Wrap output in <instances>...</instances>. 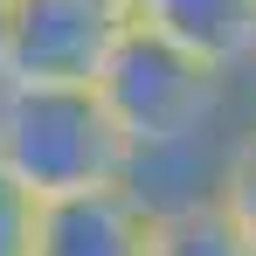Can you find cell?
I'll return each instance as SVG.
<instances>
[{
    "instance_id": "3957f363",
    "label": "cell",
    "mask_w": 256,
    "mask_h": 256,
    "mask_svg": "<svg viewBox=\"0 0 256 256\" xmlns=\"http://www.w3.org/2000/svg\"><path fill=\"white\" fill-rule=\"evenodd\" d=\"M118 35H125L118 0H14L0 84H97Z\"/></svg>"
},
{
    "instance_id": "6da1fadb",
    "label": "cell",
    "mask_w": 256,
    "mask_h": 256,
    "mask_svg": "<svg viewBox=\"0 0 256 256\" xmlns=\"http://www.w3.org/2000/svg\"><path fill=\"white\" fill-rule=\"evenodd\" d=\"M0 173L35 201L104 194L132 180V138L90 84H0Z\"/></svg>"
},
{
    "instance_id": "30bf717a",
    "label": "cell",
    "mask_w": 256,
    "mask_h": 256,
    "mask_svg": "<svg viewBox=\"0 0 256 256\" xmlns=\"http://www.w3.org/2000/svg\"><path fill=\"white\" fill-rule=\"evenodd\" d=\"M7 7L14 0H0V70H7Z\"/></svg>"
},
{
    "instance_id": "277c9868",
    "label": "cell",
    "mask_w": 256,
    "mask_h": 256,
    "mask_svg": "<svg viewBox=\"0 0 256 256\" xmlns=\"http://www.w3.org/2000/svg\"><path fill=\"white\" fill-rule=\"evenodd\" d=\"M125 21L222 76H242L256 56V0H125Z\"/></svg>"
},
{
    "instance_id": "8992f818",
    "label": "cell",
    "mask_w": 256,
    "mask_h": 256,
    "mask_svg": "<svg viewBox=\"0 0 256 256\" xmlns=\"http://www.w3.org/2000/svg\"><path fill=\"white\" fill-rule=\"evenodd\" d=\"M146 256H256L242 242V228L228 214L201 201V208H173V214H152V242Z\"/></svg>"
},
{
    "instance_id": "8fae6325",
    "label": "cell",
    "mask_w": 256,
    "mask_h": 256,
    "mask_svg": "<svg viewBox=\"0 0 256 256\" xmlns=\"http://www.w3.org/2000/svg\"><path fill=\"white\" fill-rule=\"evenodd\" d=\"M118 7H125V0H118Z\"/></svg>"
},
{
    "instance_id": "5b68a950",
    "label": "cell",
    "mask_w": 256,
    "mask_h": 256,
    "mask_svg": "<svg viewBox=\"0 0 256 256\" xmlns=\"http://www.w3.org/2000/svg\"><path fill=\"white\" fill-rule=\"evenodd\" d=\"M146 242H152V214L132 187L42 201L35 214V256H146Z\"/></svg>"
},
{
    "instance_id": "ba28073f",
    "label": "cell",
    "mask_w": 256,
    "mask_h": 256,
    "mask_svg": "<svg viewBox=\"0 0 256 256\" xmlns=\"http://www.w3.org/2000/svg\"><path fill=\"white\" fill-rule=\"evenodd\" d=\"M35 214L42 201L14 173H0V256H35Z\"/></svg>"
},
{
    "instance_id": "52a82bcc",
    "label": "cell",
    "mask_w": 256,
    "mask_h": 256,
    "mask_svg": "<svg viewBox=\"0 0 256 256\" xmlns=\"http://www.w3.org/2000/svg\"><path fill=\"white\" fill-rule=\"evenodd\" d=\"M214 208L242 228V242L256 250V125H236L222 173H214Z\"/></svg>"
},
{
    "instance_id": "9c48e42d",
    "label": "cell",
    "mask_w": 256,
    "mask_h": 256,
    "mask_svg": "<svg viewBox=\"0 0 256 256\" xmlns=\"http://www.w3.org/2000/svg\"><path fill=\"white\" fill-rule=\"evenodd\" d=\"M236 111H242V125H256V56H250V70L236 76Z\"/></svg>"
},
{
    "instance_id": "7a4b0ae2",
    "label": "cell",
    "mask_w": 256,
    "mask_h": 256,
    "mask_svg": "<svg viewBox=\"0 0 256 256\" xmlns=\"http://www.w3.org/2000/svg\"><path fill=\"white\" fill-rule=\"evenodd\" d=\"M97 97L104 111L118 118V132L132 138V152H160V146H187V138H214V132H236V76H222L208 62L166 48L160 35L132 28L111 42L104 70H97Z\"/></svg>"
}]
</instances>
